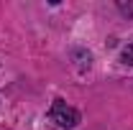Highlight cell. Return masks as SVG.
<instances>
[{
    "label": "cell",
    "instance_id": "cell-1",
    "mask_svg": "<svg viewBox=\"0 0 133 130\" xmlns=\"http://www.w3.org/2000/svg\"><path fill=\"white\" fill-rule=\"evenodd\" d=\"M49 120L62 130H72V128L79 125V112L72 105H66L64 99H54V105L49 110Z\"/></svg>",
    "mask_w": 133,
    "mask_h": 130
},
{
    "label": "cell",
    "instance_id": "cell-2",
    "mask_svg": "<svg viewBox=\"0 0 133 130\" xmlns=\"http://www.w3.org/2000/svg\"><path fill=\"white\" fill-rule=\"evenodd\" d=\"M120 61H123L125 66H133V41H131L123 51H120Z\"/></svg>",
    "mask_w": 133,
    "mask_h": 130
}]
</instances>
